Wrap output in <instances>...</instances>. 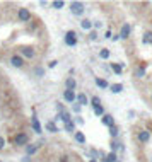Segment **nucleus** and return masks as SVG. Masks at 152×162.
<instances>
[{"label":"nucleus","instance_id":"5","mask_svg":"<svg viewBox=\"0 0 152 162\" xmlns=\"http://www.w3.org/2000/svg\"><path fill=\"white\" fill-rule=\"evenodd\" d=\"M15 143H17V145H24V143H28V135L19 133V135L15 136Z\"/></svg>","mask_w":152,"mask_h":162},{"label":"nucleus","instance_id":"2","mask_svg":"<svg viewBox=\"0 0 152 162\" xmlns=\"http://www.w3.org/2000/svg\"><path fill=\"white\" fill-rule=\"evenodd\" d=\"M65 43H67L69 46H74V45H77V34L74 33V31H69V33L65 34Z\"/></svg>","mask_w":152,"mask_h":162},{"label":"nucleus","instance_id":"13","mask_svg":"<svg viewBox=\"0 0 152 162\" xmlns=\"http://www.w3.org/2000/svg\"><path fill=\"white\" fill-rule=\"evenodd\" d=\"M103 123H104V125H108V126H113V116L104 115L103 116Z\"/></svg>","mask_w":152,"mask_h":162},{"label":"nucleus","instance_id":"21","mask_svg":"<svg viewBox=\"0 0 152 162\" xmlns=\"http://www.w3.org/2000/svg\"><path fill=\"white\" fill-rule=\"evenodd\" d=\"M99 56H101V58H108V56H110V50H101V51H99Z\"/></svg>","mask_w":152,"mask_h":162},{"label":"nucleus","instance_id":"30","mask_svg":"<svg viewBox=\"0 0 152 162\" xmlns=\"http://www.w3.org/2000/svg\"><path fill=\"white\" fill-rule=\"evenodd\" d=\"M144 74H145V68H140V70L137 72V75H138V77H140V75H144Z\"/></svg>","mask_w":152,"mask_h":162},{"label":"nucleus","instance_id":"22","mask_svg":"<svg viewBox=\"0 0 152 162\" xmlns=\"http://www.w3.org/2000/svg\"><path fill=\"white\" fill-rule=\"evenodd\" d=\"M26 150H28V154H34L36 150H38V145H29Z\"/></svg>","mask_w":152,"mask_h":162},{"label":"nucleus","instance_id":"6","mask_svg":"<svg viewBox=\"0 0 152 162\" xmlns=\"http://www.w3.org/2000/svg\"><path fill=\"white\" fill-rule=\"evenodd\" d=\"M149 138H151V133H149L147 130H142V131L138 133V140H140V142H149Z\"/></svg>","mask_w":152,"mask_h":162},{"label":"nucleus","instance_id":"10","mask_svg":"<svg viewBox=\"0 0 152 162\" xmlns=\"http://www.w3.org/2000/svg\"><path fill=\"white\" fill-rule=\"evenodd\" d=\"M77 101H79V106H86V104L89 102V99H87V96H86V94H79Z\"/></svg>","mask_w":152,"mask_h":162},{"label":"nucleus","instance_id":"18","mask_svg":"<svg viewBox=\"0 0 152 162\" xmlns=\"http://www.w3.org/2000/svg\"><path fill=\"white\" fill-rule=\"evenodd\" d=\"M96 84L99 85V87H103V89H106V87H108V82L104 80V79H96Z\"/></svg>","mask_w":152,"mask_h":162},{"label":"nucleus","instance_id":"31","mask_svg":"<svg viewBox=\"0 0 152 162\" xmlns=\"http://www.w3.org/2000/svg\"><path fill=\"white\" fill-rule=\"evenodd\" d=\"M91 162H96V161H91Z\"/></svg>","mask_w":152,"mask_h":162},{"label":"nucleus","instance_id":"1","mask_svg":"<svg viewBox=\"0 0 152 162\" xmlns=\"http://www.w3.org/2000/svg\"><path fill=\"white\" fill-rule=\"evenodd\" d=\"M70 10H72V14H75V15H82L84 4L82 2H72V4H70Z\"/></svg>","mask_w":152,"mask_h":162},{"label":"nucleus","instance_id":"32","mask_svg":"<svg viewBox=\"0 0 152 162\" xmlns=\"http://www.w3.org/2000/svg\"><path fill=\"white\" fill-rule=\"evenodd\" d=\"M0 162H2V161H0Z\"/></svg>","mask_w":152,"mask_h":162},{"label":"nucleus","instance_id":"11","mask_svg":"<svg viewBox=\"0 0 152 162\" xmlns=\"http://www.w3.org/2000/svg\"><path fill=\"white\" fill-rule=\"evenodd\" d=\"M80 27H82L84 31H89L91 27H92V22L87 20V19H84V20H80Z\"/></svg>","mask_w":152,"mask_h":162},{"label":"nucleus","instance_id":"12","mask_svg":"<svg viewBox=\"0 0 152 162\" xmlns=\"http://www.w3.org/2000/svg\"><path fill=\"white\" fill-rule=\"evenodd\" d=\"M75 89V79H67V90H74Z\"/></svg>","mask_w":152,"mask_h":162},{"label":"nucleus","instance_id":"16","mask_svg":"<svg viewBox=\"0 0 152 162\" xmlns=\"http://www.w3.org/2000/svg\"><path fill=\"white\" fill-rule=\"evenodd\" d=\"M22 55H24V56H29V58H33V56H34V51H33L31 48H22Z\"/></svg>","mask_w":152,"mask_h":162},{"label":"nucleus","instance_id":"29","mask_svg":"<svg viewBox=\"0 0 152 162\" xmlns=\"http://www.w3.org/2000/svg\"><path fill=\"white\" fill-rule=\"evenodd\" d=\"M4 147H5V138H4V136H0V150L4 149Z\"/></svg>","mask_w":152,"mask_h":162},{"label":"nucleus","instance_id":"27","mask_svg":"<svg viewBox=\"0 0 152 162\" xmlns=\"http://www.w3.org/2000/svg\"><path fill=\"white\" fill-rule=\"evenodd\" d=\"M113 70H115L116 74H121V65H116V63H113Z\"/></svg>","mask_w":152,"mask_h":162},{"label":"nucleus","instance_id":"25","mask_svg":"<svg viewBox=\"0 0 152 162\" xmlns=\"http://www.w3.org/2000/svg\"><path fill=\"white\" fill-rule=\"evenodd\" d=\"M94 113H96L97 116L104 115V109H103V106H99V108H94Z\"/></svg>","mask_w":152,"mask_h":162},{"label":"nucleus","instance_id":"23","mask_svg":"<svg viewBox=\"0 0 152 162\" xmlns=\"http://www.w3.org/2000/svg\"><path fill=\"white\" fill-rule=\"evenodd\" d=\"M110 133H111V136H116L118 135V128L113 125V126H110Z\"/></svg>","mask_w":152,"mask_h":162},{"label":"nucleus","instance_id":"14","mask_svg":"<svg viewBox=\"0 0 152 162\" xmlns=\"http://www.w3.org/2000/svg\"><path fill=\"white\" fill-rule=\"evenodd\" d=\"M121 90H123V85H121V84H113V85H111V92H115V94L121 92Z\"/></svg>","mask_w":152,"mask_h":162},{"label":"nucleus","instance_id":"7","mask_svg":"<svg viewBox=\"0 0 152 162\" xmlns=\"http://www.w3.org/2000/svg\"><path fill=\"white\" fill-rule=\"evenodd\" d=\"M130 36V26L128 24H125L123 27H121V33H120V38H123V39H126Z\"/></svg>","mask_w":152,"mask_h":162},{"label":"nucleus","instance_id":"20","mask_svg":"<svg viewBox=\"0 0 152 162\" xmlns=\"http://www.w3.org/2000/svg\"><path fill=\"white\" fill-rule=\"evenodd\" d=\"M65 130H67L69 133H72V131H74V123H72V121H67V123H65Z\"/></svg>","mask_w":152,"mask_h":162},{"label":"nucleus","instance_id":"9","mask_svg":"<svg viewBox=\"0 0 152 162\" xmlns=\"http://www.w3.org/2000/svg\"><path fill=\"white\" fill-rule=\"evenodd\" d=\"M12 65H14V67H22V65H24V61H22L21 56L14 55V56H12Z\"/></svg>","mask_w":152,"mask_h":162},{"label":"nucleus","instance_id":"19","mask_svg":"<svg viewBox=\"0 0 152 162\" xmlns=\"http://www.w3.org/2000/svg\"><path fill=\"white\" fill-rule=\"evenodd\" d=\"M144 43H147V45H151V43H152V33H151V31H149V33H145Z\"/></svg>","mask_w":152,"mask_h":162},{"label":"nucleus","instance_id":"17","mask_svg":"<svg viewBox=\"0 0 152 162\" xmlns=\"http://www.w3.org/2000/svg\"><path fill=\"white\" fill-rule=\"evenodd\" d=\"M46 128H48L50 131H51V133H56V131H58V128L55 126V123H51V121L46 123Z\"/></svg>","mask_w":152,"mask_h":162},{"label":"nucleus","instance_id":"26","mask_svg":"<svg viewBox=\"0 0 152 162\" xmlns=\"http://www.w3.org/2000/svg\"><path fill=\"white\" fill-rule=\"evenodd\" d=\"M116 161V155H115V154H110V155L106 157V162H115Z\"/></svg>","mask_w":152,"mask_h":162},{"label":"nucleus","instance_id":"24","mask_svg":"<svg viewBox=\"0 0 152 162\" xmlns=\"http://www.w3.org/2000/svg\"><path fill=\"white\" fill-rule=\"evenodd\" d=\"M92 106H94V108H99V106H101V101H99V97H92Z\"/></svg>","mask_w":152,"mask_h":162},{"label":"nucleus","instance_id":"15","mask_svg":"<svg viewBox=\"0 0 152 162\" xmlns=\"http://www.w3.org/2000/svg\"><path fill=\"white\" fill-rule=\"evenodd\" d=\"M75 140L79 143H86V136H84L82 131H75Z\"/></svg>","mask_w":152,"mask_h":162},{"label":"nucleus","instance_id":"28","mask_svg":"<svg viewBox=\"0 0 152 162\" xmlns=\"http://www.w3.org/2000/svg\"><path fill=\"white\" fill-rule=\"evenodd\" d=\"M53 7H55V9H62V7H63V2H62V0H58V2H53Z\"/></svg>","mask_w":152,"mask_h":162},{"label":"nucleus","instance_id":"3","mask_svg":"<svg viewBox=\"0 0 152 162\" xmlns=\"http://www.w3.org/2000/svg\"><path fill=\"white\" fill-rule=\"evenodd\" d=\"M63 99L67 102H74L75 101V94H74V90H65L63 92Z\"/></svg>","mask_w":152,"mask_h":162},{"label":"nucleus","instance_id":"4","mask_svg":"<svg viewBox=\"0 0 152 162\" xmlns=\"http://www.w3.org/2000/svg\"><path fill=\"white\" fill-rule=\"evenodd\" d=\"M19 19L21 20H29L31 19V12H29L28 9H21V10H19Z\"/></svg>","mask_w":152,"mask_h":162},{"label":"nucleus","instance_id":"8","mask_svg":"<svg viewBox=\"0 0 152 162\" xmlns=\"http://www.w3.org/2000/svg\"><path fill=\"white\" fill-rule=\"evenodd\" d=\"M31 123H33V128H34L36 133H41V125H39V121H38V118H36V116L31 118Z\"/></svg>","mask_w":152,"mask_h":162}]
</instances>
